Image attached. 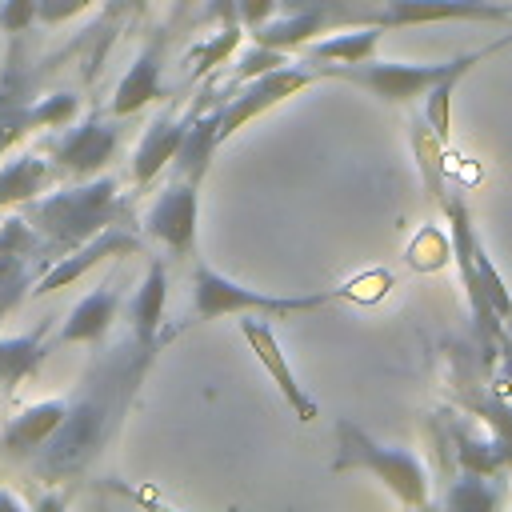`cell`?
<instances>
[{
	"mask_svg": "<svg viewBox=\"0 0 512 512\" xmlns=\"http://www.w3.org/2000/svg\"><path fill=\"white\" fill-rule=\"evenodd\" d=\"M152 352L136 348L132 344V356L128 360H116L112 368H96L92 380L84 384V392H76L68 400V412L60 420V428L48 436V444L36 452V472L40 476H72L80 472L96 452L100 444L108 440V432L116 428V412L124 408V400L132 396L140 372L148 368Z\"/></svg>",
	"mask_w": 512,
	"mask_h": 512,
	"instance_id": "1",
	"label": "cell"
},
{
	"mask_svg": "<svg viewBox=\"0 0 512 512\" xmlns=\"http://www.w3.org/2000/svg\"><path fill=\"white\" fill-rule=\"evenodd\" d=\"M396 276L388 268H368L356 272L352 280L328 288V292H304V296H272V292H256L244 288L236 280H228L224 272L196 264L192 272V312L200 320H216V316H296V312H316L328 304H360L372 308L392 292Z\"/></svg>",
	"mask_w": 512,
	"mask_h": 512,
	"instance_id": "2",
	"label": "cell"
},
{
	"mask_svg": "<svg viewBox=\"0 0 512 512\" xmlns=\"http://www.w3.org/2000/svg\"><path fill=\"white\" fill-rule=\"evenodd\" d=\"M128 196L120 192L116 176H88L76 180L72 188H48L44 196L20 204L24 220L36 228L40 236V256L44 264H52L56 256L72 252L76 244L92 240L96 232L120 224L128 216Z\"/></svg>",
	"mask_w": 512,
	"mask_h": 512,
	"instance_id": "3",
	"label": "cell"
},
{
	"mask_svg": "<svg viewBox=\"0 0 512 512\" xmlns=\"http://www.w3.org/2000/svg\"><path fill=\"white\" fill-rule=\"evenodd\" d=\"M448 220V236H452V260H456V276H460V288H464V304H468V316H472V336H476V348H480V360L488 368H496V360L512 348L508 332H504V320L496 316L480 276H476V228H472V208L464 200V188L448 184L440 204H436Z\"/></svg>",
	"mask_w": 512,
	"mask_h": 512,
	"instance_id": "4",
	"label": "cell"
},
{
	"mask_svg": "<svg viewBox=\"0 0 512 512\" xmlns=\"http://www.w3.org/2000/svg\"><path fill=\"white\" fill-rule=\"evenodd\" d=\"M332 472H372L400 504L424 508L428 504V472L424 460L408 448L376 444L360 424L336 420V460Z\"/></svg>",
	"mask_w": 512,
	"mask_h": 512,
	"instance_id": "5",
	"label": "cell"
},
{
	"mask_svg": "<svg viewBox=\"0 0 512 512\" xmlns=\"http://www.w3.org/2000/svg\"><path fill=\"white\" fill-rule=\"evenodd\" d=\"M452 60L444 64H404V60H356V64H312L316 76H328V80H340V84H356L372 96H380L384 104H416L444 72H448Z\"/></svg>",
	"mask_w": 512,
	"mask_h": 512,
	"instance_id": "6",
	"label": "cell"
},
{
	"mask_svg": "<svg viewBox=\"0 0 512 512\" xmlns=\"http://www.w3.org/2000/svg\"><path fill=\"white\" fill-rule=\"evenodd\" d=\"M124 140V128L116 124V116H104V112H88L84 120H72L64 128H56V136L48 140V160L60 176H72V180H88V176H100L116 148Z\"/></svg>",
	"mask_w": 512,
	"mask_h": 512,
	"instance_id": "7",
	"label": "cell"
},
{
	"mask_svg": "<svg viewBox=\"0 0 512 512\" xmlns=\"http://www.w3.org/2000/svg\"><path fill=\"white\" fill-rule=\"evenodd\" d=\"M312 80H316V72L304 68V60H300V64L288 60V64H280V68H268V72L252 76V80H240L236 88H228V96H224V104H220V140H228L232 132H240V128H244L248 120H256L260 112H268V108L284 104L288 96L304 92Z\"/></svg>",
	"mask_w": 512,
	"mask_h": 512,
	"instance_id": "8",
	"label": "cell"
},
{
	"mask_svg": "<svg viewBox=\"0 0 512 512\" xmlns=\"http://www.w3.org/2000/svg\"><path fill=\"white\" fill-rule=\"evenodd\" d=\"M140 248H144V244H140V236H136V232H128L124 224H112V228L96 232L92 240L76 244L72 252L56 256L52 264H44V272L36 276V284H32V292H28V296L60 292V288L76 284L80 276H88L96 264H104V260H120V256H136Z\"/></svg>",
	"mask_w": 512,
	"mask_h": 512,
	"instance_id": "9",
	"label": "cell"
},
{
	"mask_svg": "<svg viewBox=\"0 0 512 512\" xmlns=\"http://www.w3.org/2000/svg\"><path fill=\"white\" fill-rule=\"evenodd\" d=\"M444 20L512 24V4H500V0H376V12H372V24L380 28H416V24H444Z\"/></svg>",
	"mask_w": 512,
	"mask_h": 512,
	"instance_id": "10",
	"label": "cell"
},
{
	"mask_svg": "<svg viewBox=\"0 0 512 512\" xmlns=\"http://www.w3.org/2000/svg\"><path fill=\"white\" fill-rule=\"evenodd\" d=\"M216 96H220V92H212V88L204 84L200 96H196L184 112L164 108V112L144 128V136H140V144H136V152H132V188H136V192H144V188L172 164V156H176V148H180V140H184L192 116H196L204 104H212Z\"/></svg>",
	"mask_w": 512,
	"mask_h": 512,
	"instance_id": "11",
	"label": "cell"
},
{
	"mask_svg": "<svg viewBox=\"0 0 512 512\" xmlns=\"http://www.w3.org/2000/svg\"><path fill=\"white\" fill-rule=\"evenodd\" d=\"M196 212H200V184L176 176L152 200V208L144 216V228L172 256H192V244H196Z\"/></svg>",
	"mask_w": 512,
	"mask_h": 512,
	"instance_id": "12",
	"label": "cell"
},
{
	"mask_svg": "<svg viewBox=\"0 0 512 512\" xmlns=\"http://www.w3.org/2000/svg\"><path fill=\"white\" fill-rule=\"evenodd\" d=\"M240 336L248 340V348H252V356L260 360V368L272 376V384L280 388V396L288 400V408L296 412V420L300 424H312L316 416H320V404L304 392V384L296 380V372H292V364L284 360V348H280V340L272 336V328L260 320V316H240Z\"/></svg>",
	"mask_w": 512,
	"mask_h": 512,
	"instance_id": "13",
	"label": "cell"
},
{
	"mask_svg": "<svg viewBox=\"0 0 512 512\" xmlns=\"http://www.w3.org/2000/svg\"><path fill=\"white\" fill-rule=\"evenodd\" d=\"M32 100H36V88H32L28 60L12 44L8 56H4V64H0V156H8L24 136L36 132V124H32Z\"/></svg>",
	"mask_w": 512,
	"mask_h": 512,
	"instance_id": "14",
	"label": "cell"
},
{
	"mask_svg": "<svg viewBox=\"0 0 512 512\" xmlns=\"http://www.w3.org/2000/svg\"><path fill=\"white\" fill-rule=\"evenodd\" d=\"M444 452H452V460L468 472L480 476H504L512 472V448L504 440H496L488 428L480 432L476 424L460 420L456 412H444Z\"/></svg>",
	"mask_w": 512,
	"mask_h": 512,
	"instance_id": "15",
	"label": "cell"
},
{
	"mask_svg": "<svg viewBox=\"0 0 512 512\" xmlns=\"http://www.w3.org/2000/svg\"><path fill=\"white\" fill-rule=\"evenodd\" d=\"M160 96H164V40L156 36L152 44H144L136 52L128 72L116 80V88L108 96V116H116V120L136 116L144 104H152Z\"/></svg>",
	"mask_w": 512,
	"mask_h": 512,
	"instance_id": "16",
	"label": "cell"
},
{
	"mask_svg": "<svg viewBox=\"0 0 512 512\" xmlns=\"http://www.w3.org/2000/svg\"><path fill=\"white\" fill-rule=\"evenodd\" d=\"M220 104H224V92L192 116V124H188V132H184V140H180L176 156H172V164H176V176H180V180L200 184V180L208 176L212 156H216V148L224 144V140H220Z\"/></svg>",
	"mask_w": 512,
	"mask_h": 512,
	"instance_id": "17",
	"label": "cell"
},
{
	"mask_svg": "<svg viewBox=\"0 0 512 512\" xmlns=\"http://www.w3.org/2000/svg\"><path fill=\"white\" fill-rule=\"evenodd\" d=\"M64 412H68V400H36V404L20 408V412L4 424V436H0L4 456H16V460L36 456V452L48 444V436L60 428Z\"/></svg>",
	"mask_w": 512,
	"mask_h": 512,
	"instance_id": "18",
	"label": "cell"
},
{
	"mask_svg": "<svg viewBox=\"0 0 512 512\" xmlns=\"http://www.w3.org/2000/svg\"><path fill=\"white\" fill-rule=\"evenodd\" d=\"M164 300H168V268L164 260H152L144 280L136 284L132 300H128V328H132V344L144 352H156V332L164 320Z\"/></svg>",
	"mask_w": 512,
	"mask_h": 512,
	"instance_id": "19",
	"label": "cell"
},
{
	"mask_svg": "<svg viewBox=\"0 0 512 512\" xmlns=\"http://www.w3.org/2000/svg\"><path fill=\"white\" fill-rule=\"evenodd\" d=\"M60 172L52 168V160L36 156V152H16L0 164V212H12L36 196H44L48 188H56Z\"/></svg>",
	"mask_w": 512,
	"mask_h": 512,
	"instance_id": "20",
	"label": "cell"
},
{
	"mask_svg": "<svg viewBox=\"0 0 512 512\" xmlns=\"http://www.w3.org/2000/svg\"><path fill=\"white\" fill-rule=\"evenodd\" d=\"M388 28L380 24H356V28H336V36H316L300 48V60L312 68V64H356V60H368L376 56L380 40H384Z\"/></svg>",
	"mask_w": 512,
	"mask_h": 512,
	"instance_id": "21",
	"label": "cell"
},
{
	"mask_svg": "<svg viewBox=\"0 0 512 512\" xmlns=\"http://www.w3.org/2000/svg\"><path fill=\"white\" fill-rule=\"evenodd\" d=\"M116 312H120V292L112 284L92 288L88 296H80V304H72L68 320L60 324V344H96V340H104Z\"/></svg>",
	"mask_w": 512,
	"mask_h": 512,
	"instance_id": "22",
	"label": "cell"
},
{
	"mask_svg": "<svg viewBox=\"0 0 512 512\" xmlns=\"http://www.w3.org/2000/svg\"><path fill=\"white\" fill-rule=\"evenodd\" d=\"M408 136H412V156H416V168H420V180H424V192L432 204H440L444 188L452 184L448 180V144L432 132V124L424 120V112H416L408 120Z\"/></svg>",
	"mask_w": 512,
	"mask_h": 512,
	"instance_id": "23",
	"label": "cell"
},
{
	"mask_svg": "<svg viewBox=\"0 0 512 512\" xmlns=\"http://www.w3.org/2000/svg\"><path fill=\"white\" fill-rule=\"evenodd\" d=\"M44 336H48L44 324L36 332H24V336H0V392L12 396L40 368V360L48 356Z\"/></svg>",
	"mask_w": 512,
	"mask_h": 512,
	"instance_id": "24",
	"label": "cell"
},
{
	"mask_svg": "<svg viewBox=\"0 0 512 512\" xmlns=\"http://www.w3.org/2000/svg\"><path fill=\"white\" fill-rule=\"evenodd\" d=\"M44 272L40 256H20V252H0V320L32 292L36 276Z\"/></svg>",
	"mask_w": 512,
	"mask_h": 512,
	"instance_id": "25",
	"label": "cell"
},
{
	"mask_svg": "<svg viewBox=\"0 0 512 512\" xmlns=\"http://www.w3.org/2000/svg\"><path fill=\"white\" fill-rule=\"evenodd\" d=\"M440 504L452 508V512H492V508L500 504V492H496L492 476H480V472L460 468V476L448 480Z\"/></svg>",
	"mask_w": 512,
	"mask_h": 512,
	"instance_id": "26",
	"label": "cell"
},
{
	"mask_svg": "<svg viewBox=\"0 0 512 512\" xmlns=\"http://www.w3.org/2000/svg\"><path fill=\"white\" fill-rule=\"evenodd\" d=\"M448 260H452V236H448L440 224H420V228L412 232L408 248H404V264H408L412 272L428 276V272H440Z\"/></svg>",
	"mask_w": 512,
	"mask_h": 512,
	"instance_id": "27",
	"label": "cell"
},
{
	"mask_svg": "<svg viewBox=\"0 0 512 512\" xmlns=\"http://www.w3.org/2000/svg\"><path fill=\"white\" fill-rule=\"evenodd\" d=\"M240 36H248V32H240V20H224V24H220V32H216L212 40L196 44V48L184 56L188 72H192V76H208L216 64H224V60L240 48Z\"/></svg>",
	"mask_w": 512,
	"mask_h": 512,
	"instance_id": "28",
	"label": "cell"
},
{
	"mask_svg": "<svg viewBox=\"0 0 512 512\" xmlns=\"http://www.w3.org/2000/svg\"><path fill=\"white\" fill-rule=\"evenodd\" d=\"M80 116V100L72 92H52L32 100V124L36 128H64Z\"/></svg>",
	"mask_w": 512,
	"mask_h": 512,
	"instance_id": "29",
	"label": "cell"
},
{
	"mask_svg": "<svg viewBox=\"0 0 512 512\" xmlns=\"http://www.w3.org/2000/svg\"><path fill=\"white\" fill-rule=\"evenodd\" d=\"M476 276H480V284H484V292H488V300H492L496 316H500V320H512V292H508L504 276L496 272V260L484 252V244H480V240H476Z\"/></svg>",
	"mask_w": 512,
	"mask_h": 512,
	"instance_id": "30",
	"label": "cell"
},
{
	"mask_svg": "<svg viewBox=\"0 0 512 512\" xmlns=\"http://www.w3.org/2000/svg\"><path fill=\"white\" fill-rule=\"evenodd\" d=\"M0 252H20V256H40V236L24 220V212H12L0 220ZM44 260V256H40Z\"/></svg>",
	"mask_w": 512,
	"mask_h": 512,
	"instance_id": "31",
	"label": "cell"
},
{
	"mask_svg": "<svg viewBox=\"0 0 512 512\" xmlns=\"http://www.w3.org/2000/svg\"><path fill=\"white\" fill-rule=\"evenodd\" d=\"M280 64H288V52H280V48H268V44H256L252 40V48L240 56V64L232 68V84L228 88H236L240 80H252V76H260V72H268V68H280ZM228 88H224V96H228Z\"/></svg>",
	"mask_w": 512,
	"mask_h": 512,
	"instance_id": "32",
	"label": "cell"
},
{
	"mask_svg": "<svg viewBox=\"0 0 512 512\" xmlns=\"http://www.w3.org/2000/svg\"><path fill=\"white\" fill-rule=\"evenodd\" d=\"M36 24V0H0V32L20 36Z\"/></svg>",
	"mask_w": 512,
	"mask_h": 512,
	"instance_id": "33",
	"label": "cell"
},
{
	"mask_svg": "<svg viewBox=\"0 0 512 512\" xmlns=\"http://www.w3.org/2000/svg\"><path fill=\"white\" fill-rule=\"evenodd\" d=\"M88 8H92V0H36V24L56 28V24H68L72 16H80Z\"/></svg>",
	"mask_w": 512,
	"mask_h": 512,
	"instance_id": "34",
	"label": "cell"
},
{
	"mask_svg": "<svg viewBox=\"0 0 512 512\" xmlns=\"http://www.w3.org/2000/svg\"><path fill=\"white\" fill-rule=\"evenodd\" d=\"M276 8H280V0H236V20H240L244 32H252V28H260L264 20H272Z\"/></svg>",
	"mask_w": 512,
	"mask_h": 512,
	"instance_id": "35",
	"label": "cell"
},
{
	"mask_svg": "<svg viewBox=\"0 0 512 512\" xmlns=\"http://www.w3.org/2000/svg\"><path fill=\"white\" fill-rule=\"evenodd\" d=\"M180 4H192V0H180Z\"/></svg>",
	"mask_w": 512,
	"mask_h": 512,
	"instance_id": "36",
	"label": "cell"
}]
</instances>
